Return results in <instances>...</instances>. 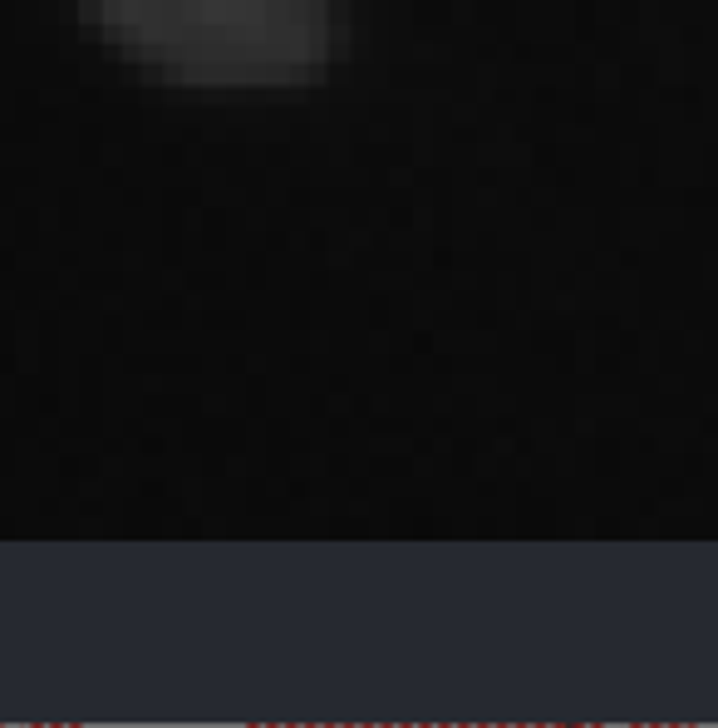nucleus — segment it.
Instances as JSON below:
<instances>
[{
    "label": "nucleus",
    "mask_w": 718,
    "mask_h": 728,
    "mask_svg": "<svg viewBox=\"0 0 718 728\" xmlns=\"http://www.w3.org/2000/svg\"><path fill=\"white\" fill-rule=\"evenodd\" d=\"M109 50L182 89H286L330 60V0H79Z\"/></svg>",
    "instance_id": "nucleus-1"
}]
</instances>
